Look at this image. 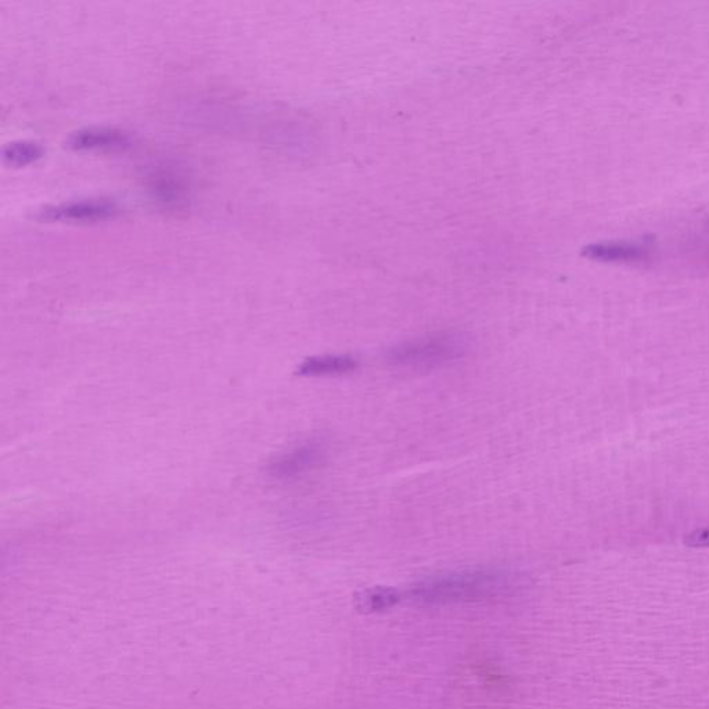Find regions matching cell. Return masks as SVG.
Wrapping results in <instances>:
<instances>
[{"instance_id":"obj_1","label":"cell","mask_w":709,"mask_h":709,"mask_svg":"<svg viewBox=\"0 0 709 709\" xmlns=\"http://www.w3.org/2000/svg\"><path fill=\"white\" fill-rule=\"evenodd\" d=\"M524 579L498 568H478L428 578L412 586L409 599L424 606L498 599L523 588Z\"/></svg>"},{"instance_id":"obj_2","label":"cell","mask_w":709,"mask_h":709,"mask_svg":"<svg viewBox=\"0 0 709 709\" xmlns=\"http://www.w3.org/2000/svg\"><path fill=\"white\" fill-rule=\"evenodd\" d=\"M473 347V338L469 333L441 331L392 345L384 356L387 363L398 369L430 372L466 358Z\"/></svg>"},{"instance_id":"obj_3","label":"cell","mask_w":709,"mask_h":709,"mask_svg":"<svg viewBox=\"0 0 709 709\" xmlns=\"http://www.w3.org/2000/svg\"><path fill=\"white\" fill-rule=\"evenodd\" d=\"M327 446L325 439L309 438L280 453L266 467L269 477L276 481H294L305 474L318 469L326 462Z\"/></svg>"},{"instance_id":"obj_4","label":"cell","mask_w":709,"mask_h":709,"mask_svg":"<svg viewBox=\"0 0 709 709\" xmlns=\"http://www.w3.org/2000/svg\"><path fill=\"white\" fill-rule=\"evenodd\" d=\"M120 214L121 207L117 201L92 197L46 205L35 214V219L46 223H97L110 221Z\"/></svg>"},{"instance_id":"obj_5","label":"cell","mask_w":709,"mask_h":709,"mask_svg":"<svg viewBox=\"0 0 709 709\" xmlns=\"http://www.w3.org/2000/svg\"><path fill=\"white\" fill-rule=\"evenodd\" d=\"M133 145L131 133L120 128L88 127L71 133L67 149L73 151H122Z\"/></svg>"},{"instance_id":"obj_6","label":"cell","mask_w":709,"mask_h":709,"mask_svg":"<svg viewBox=\"0 0 709 709\" xmlns=\"http://www.w3.org/2000/svg\"><path fill=\"white\" fill-rule=\"evenodd\" d=\"M359 363L349 355H319L305 359L297 373L305 377H336L355 372Z\"/></svg>"},{"instance_id":"obj_7","label":"cell","mask_w":709,"mask_h":709,"mask_svg":"<svg viewBox=\"0 0 709 709\" xmlns=\"http://www.w3.org/2000/svg\"><path fill=\"white\" fill-rule=\"evenodd\" d=\"M402 599V593L390 586H374L356 593L354 604L362 614L381 613L397 606Z\"/></svg>"},{"instance_id":"obj_8","label":"cell","mask_w":709,"mask_h":709,"mask_svg":"<svg viewBox=\"0 0 709 709\" xmlns=\"http://www.w3.org/2000/svg\"><path fill=\"white\" fill-rule=\"evenodd\" d=\"M585 254L600 261H640L649 257V250L636 243H600L586 248Z\"/></svg>"},{"instance_id":"obj_9","label":"cell","mask_w":709,"mask_h":709,"mask_svg":"<svg viewBox=\"0 0 709 709\" xmlns=\"http://www.w3.org/2000/svg\"><path fill=\"white\" fill-rule=\"evenodd\" d=\"M45 156V147L35 140H14L2 150L3 164L9 168H25Z\"/></svg>"},{"instance_id":"obj_10","label":"cell","mask_w":709,"mask_h":709,"mask_svg":"<svg viewBox=\"0 0 709 709\" xmlns=\"http://www.w3.org/2000/svg\"><path fill=\"white\" fill-rule=\"evenodd\" d=\"M686 545L690 547H709V529H700L686 538Z\"/></svg>"}]
</instances>
